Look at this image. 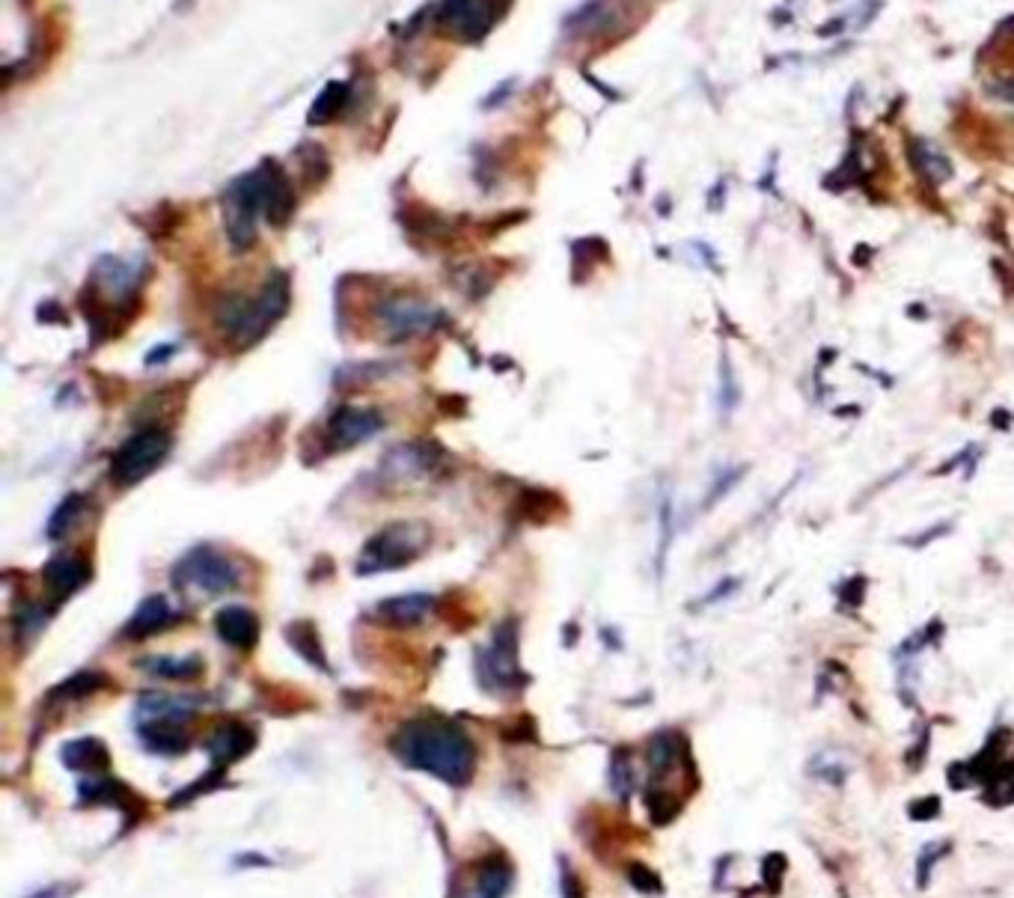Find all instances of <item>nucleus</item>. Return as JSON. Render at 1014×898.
Returning a JSON list of instances; mask_svg holds the SVG:
<instances>
[{"instance_id": "nucleus-33", "label": "nucleus", "mask_w": 1014, "mask_h": 898, "mask_svg": "<svg viewBox=\"0 0 1014 898\" xmlns=\"http://www.w3.org/2000/svg\"><path fill=\"white\" fill-rule=\"evenodd\" d=\"M952 845L949 842H928V845H922V851L916 854V887L919 890H925L928 887V881H931V869L946 857V851H949Z\"/></svg>"}, {"instance_id": "nucleus-24", "label": "nucleus", "mask_w": 1014, "mask_h": 898, "mask_svg": "<svg viewBox=\"0 0 1014 898\" xmlns=\"http://www.w3.org/2000/svg\"><path fill=\"white\" fill-rule=\"evenodd\" d=\"M286 637H289L292 649H295L304 661H310L313 667H319L322 673H328L325 649H322L319 634H316V628H313L310 622H295V625H289V628H286Z\"/></svg>"}, {"instance_id": "nucleus-47", "label": "nucleus", "mask_w": 1014, "mask_h": 898, "mask_svg": "<svg viewBox=\"0 0 1014 898\" xmlns=\"http://www.w3.org/2000/svg\"><path fill=\"white\" fill-rule=\"evenodd\" d=\"M232 863H235L238 869H244V866H271V860H268V857H262V854H253V851H247V854H238Z\"/></svg>"}, {"instance_id": "nucleus-15", "label": "nucleus", "mask_w": 1014, "mask_h": 898, "mask_svg": "<svg viewBox=\"0 0 1014 898\" xmlns=\"http://www.w3.org/2000/svg\"><path fill=\"white\" fill-rule=\"evenodd\" d=\"M140 265H131L125 259H116V256H102V262L96 265V286L102 292H108L111 298L116 301H128L140 283Z\"/></svg>"}, {"instance_id": "nucleus-31", "label": "nucleus", "mask_w": 1014, "mask_h": 898, "mask_svg": "<svg viewBox=\"0 0 1014 898\" xmlns=\"http://www.w3.org/2000/svg\"><path fill=\"white\" fill-rule=\"evenodd\" d=\"M105 681H108V678L102 673H78L72 675L69 681L57 684V690L51 693V699H78V696H87V693L102 690Z\"/></svg>"}, {"instance_id": "nucleus-39", "label": "nucleus", "mask_w": 1014, "mask_h": 898, "mask_svg": "<svg viewBox=\"0 0 1014 898\" xmlns=\"http://www.w3.org/2000/svg\"><path fill=\"white\" fill-rule=\"evenodd\" d=\"M221 777H224V768H218V771H215V774H209V777H203V780H197V786H194V788H185V791H182V794H176V797H173V803H170V806H173V809H179V806H185V803H188V800H197V797H200V794H206V791H209V788H215V786H218V780H221Z\"/></svg>"}, {"instance_id": "nucleus-7", "label": "nucleus", "mask_w": 1014, "mask_h": 898, "mask_svg": "<svg viewBox=\"0 0 1014 898\" xmlns=\"http://www.w3.org/2000/svg\"><path fill=\"white\" fill-rule=\"evenodd\" d=\"M476 673L485 690H521L524 687V673L518 667V625L509 619L506 625L497 628L491 649L479 652Z\"/></svg>"}, {"instance_id": "nucleus-40", "label": "nucleus", "mask_w": 1014, "mask_h": 898, "mask_svg": "<svg viewBox=\"0 0 1014 898\" xmlns=\"http://www.w3.org/2000/svg\"><path fill=\"white\" fill-rule=\"evenodd\" d=\"M741 586V580L738 577H726V580H720L708 595H702L696 604L699 607H711V604H717V601H723V598H729V595H735V589Z\"/></svg>"}, {"instance_id": "nucleus-25", "label": "nucleus", "mask_w": 1014, "mask_h": 898, "mask_svg": "<svg viewBox=\"0 0 1014 898\" xmlns=\"http://www.w3.org/2000/svg\"><path fill=\"white\" fill-rule=\"evenodd\" d=\"M140 667L146 673L158 675V678H167V681H188V678L203 673V661L197 655H188V658H149V661H140Z\"/></svg>"}, {"instance_id": "nucleus-43", "label": "nucleus", "mask_w": 1014, "mask_h": 898, "mask_svg": "<svg viewBox=\"0 0 1014 898\" xmlns=\"http://www.w3.org/2000/svg\"><path fill=\"white\" fill-rule=\"evenodd\" d=\"M863 592H866V577H851L845 580V586L839 589V595L845 601H851V607H860L863 604Z\"/></svg>"}, {"instance_id": "nucleus-10", "label": "nucleus", "mask_w": 1014, "mask_h": 898, "mask_svg": "<svg viewBox=\"0 0 1014 898\" xmlns=\"http://www.w3.org/2000/svg\"><path fill=\"white\" fill-rule=\"evenodd\" d=\"M384 420L369 411V408H351V405H342L337 414L331 417L328 423V435H331V447L337 449H348L369 441L375 432H381Z\"/></svg>"}, {"instance_id": "nucleus-21", "label": "nucleus", "mask_w": 1014, "mask_h": 898, "mask_svg": "<svg viewBox=\"0 0 1014 898\" xmlns=\"http://www.w3.org/2000/svg\"><path fill=\"white\" fill-rule=\"evenodd\" d=\"M60 759H63V765L72 768V771H93V768L99 771V768H108V762H111L105 744L96 741V738H75V741H66L63 750H60Z\"/></svg>"}, {"instance_id": "nucleus-17", "label": "nucleus", "mask_w": 1014, "mask_h": 898, "mask_svg": "<svg viewBox=\"0 0 1014 898\" xmlns=\"http://www.w3.org/2000/svg\"><path fill=\"white\" fill-rule=\"evenodd\" d=\"M512 887V866L503 857L482 860L476 869L473 884L458 898H503Z\"/></svg>"}, {"instance_id": "nucleus-42", "label": "nucleus", "mask_w": 1014, "mask_h": 898, "mask_svg": "<svg viewBox=\"0 0 1014 898\" xmlns=\"http://www.w3.org/2000/svg\"><path fill=\"white\" fill-rule=\"evenodd\" d=\"M952 530V524L946 521V524H934V527H928L925 533H919V536H910V539H902L904 545L907 548H925L928 542H934V539H940V536H946Z\"/></svg>"}, {"instance_id": "nucleus-49", "label": "nucleus", "mask_w": 1014, "mask_h": 898, "mask_svg": "<svg viewBox=\"0 0 1014 898\" xmlns=\"http://www.w3.org/2000/svg\"><path fill=\"white\" fill-rule=\"evenodd\" d=\"M994 423H997V429H1009L1012 426V417L1006 414V411H994V417H991Z\"/></svg>"}, {"instance_id": "nucleus-46", "label": "nucleus", "mask_w": 1014, "mask_h": 898, "mask_svg": "<svg viewBox=\"0 0 1014 898\" xmlns=\"http://www.w3.org/2000/svg\"><path fill=\"white\" fill-rule=\"evenodd\" d=\"M563 896L565 898H583V887H580L577 875H574V872H568L565 866H563Z\"/></svg>"}, {"instance_id": "nucleus-29", "label": "nucleus", "mask_w": 1014, "mask_h": 898, "mask_svg": "<svg viewBox=\"0 0 1014 898\" xmlns=\"http://www.w3.org/2000/svg\"><path fill=\"white\" fill-rule=\"evenodd\" d=\"M81 506H84V497L81 494H69L57 509H54V515H51V521H48V539H63L66 536V530L75 524V518H78V512H81Z\"/></svg>"}, {"instance_id": "nucleus-6", "label": "nucleus", "mask_w": 1014, "mask_h": 898, "mask_svg": "<svg viewBox=\"0 0 1014 898\" xmlns=\"http://www.w3.org/2000/svg\"><path fill=\"white\" fill-rule=\"evenodd\" d=\"M170 455V435L161 429H143L113 452L111 479L116 485H137L158 470Z\"/></svg>"}, {"instance_id": "nucleus-22", "label": "nucleus", "mask_w": 1014, "mask_h": 898, "mask_svg": "<svg viewBox=\"0 0 1014 898\" xmlns=\"http://www.w3.org/2000/svg\"><path fill=\"white\" fill-rule=\"evenodd\" d=\"M140 714L146 720H173L182 723L194 714V702L191 699H179V696H164V693H146L140 696Z\"/></svg>"}, {"instance_id": "nucleus-19", "label": "nucleus", "mask_w": 1014, "mask_h": 898, "mask_svg": "<svg viewBox=\"0 0 1014 898\" xmlns=\"http://www.w3.org/2000/svg\"><path fill=\"white\" fill-rule=\"evenodd\" d=\"M907 155H910V164L913 170L928 182V185H943L952 179V161L928 140H910L907 146Z\"/></svg>"}, {"instance_id": "nucleus-1", "label": "nucleus", "mask_w": 1014, "mask_h": 898, "mask_svg": "<svg viewBox=\"0 0 1014 898\" xmlns=\"http://www.w3.org/2000/svg\"><path fill=\"white\" fill-rule=\"evenodd\" d=\"M390 750L408 768L426 771L450 786H467L476 771V747L464 729L441 717H417L396 729Z\"/></svg>"}, {"instance_id": "nucleus-36", "label": "nucleus", "mask_w": 1014, "mask_h": 898, "mask_svg": "<svg viewBox=\"0 0 1014 898\" xmlns=\"http://www.w3.org/2000/svg\"><path fill=\"white\" fill-rule=\"evenodd\" d=\"M744 473H747V467L744 464H738V467H729V470H720L717 476H714V485L708 488V500H705V509H711L717 500H723L741 479H744Z\"/></svg>"}, {"instance_id": "nucleus-38", "label": "nucleus", "mask_w": 1014, "mask_h": 898, "mask_svg": "<svg viewBox=\"0 0 1014 898\" xmlns=\"http://www.w3.org/2000/svg\"><path fill=\"white\" fill-rule=\"evenodd\" d=\"M670 542H673V503H670V500H664V506H661V545H658V571H664V560H667Z\"/></svg>"}, {"instance_id": "nucleus-3", "label": "nucleus", "mask_w": 1014, "mask_h": 898, "mask_svg": "<svg viewBox=\"0 0 1014 898\" xmlns=\"http://www.w3.org/2000/svg\"><path fill=\"white\" fill-rule=\"evenodd\" d=\"M429 548V530L414 521H396L384 527L378 536H372L363 548V557L357 562L360 574L375 571H396L414 562Z\"/></svg>"}, {"instance_id": "nucleus-18", "label": "nucleus", "mask_w": 1014, "mask_h": 898, "mask_svg": "<svg viewBox=\"0 0 1014 898\" xmlns=\"http://www.w3.org/2000/svg\"><path fill=\"white\" fill-rule=\"evenodd\" d=\"M438 461L435 449L423 447H396L381 464L384 476L390 479H411V476H426Z\"/></svg>"}, {"instance_id": "nucleus-5", "label": "nucleus", "mask_w": 1014, "mask_h": 898, "mask_svg": "<svg viewBox=\"0 0 1014 898\" xmlns=\"http://www.w3.org/2000/svg\"><path fill=\"white\" fill-rule=\"evenodd\" d=\"M375 319L390 339H408L432 334L435 328H441L444 310L417 295H390L378 304Z\"/></svg>"}, {"instance_id": "nucleus-14", "label": "nucleus", "mask_w": 1014, "mask_h": 898, "mask_svg": "<svg viewBox=\"0 0 1014 898\" xmlns=\"http://www.w3.org/2000/svg\"><path fill=\"white\" fill-rule=\"evenodd\" d=\"M42 577H45V586H48L57 598H69V595H75L81 586L90 583L93 568H90V562L81 560V557H57V560H51L45 565Z\"/></svg>"}, {"instance_id": "nucleus-23", "label": "nucleus", "mask_w": 1014, "mask_h": 898, "mask_svg": "<svg viewBox=\"0 0 1014 898\" xmlns=\"http://www.w3.org/2000/svg\"><path fill=\"white\" fill-rule=\"evenodd\" d=\"M681 750H684V741L678 738L676 732H658V735L649 741V750H646L652 777L670 774V771L678 765V759H681Z\"/></svg>"}, {"instance_id": "nucleus-8", "label": "nucleus", "mask_w": 1014, "mask_h": 898, "mask_svg": "<svg viewBox=\"0 0 1014 898\" xmlns=\"http://www.w3.org/2000/svg\"><path fill=\"white\" fill-rule=\"evenodd\" d=\"M173 583L182 589H203L206 595H224L235 583H238V568L226 560L221 551L200 545L194 551H188L182 560L173 568Z\"/></svg>"}, {"instance_id": "nucleus-12", "label": "nucleus", "mask_w": 1014, "mask_h": 898, "mask_svg": "<svg viewBox=\"0 0 1014 898\" xmlns=\"http://www.w3.org/2000/svg\"><path fill=\"white\" fill-rule=\"evenodd\" d=\"M215 631H218V637L224 640L226 646L250 649V646H256V640H259V619H256L253 610L232 604V607L218 610V616H215Z\"/></svg>"}, {"instance_id": "nucleus-45", "label": "nucleus", "mask_w": 1014, "mask_h": 898, "mask_svg": "<svg viewBox=\"0 0 1014 898\" xmlns=\"http://www.w3.org/2000/svg\"><path fill=\"white\" fill-rule=\"evenodd\" d=\"M75 893V887L72 884H51V887H45V890H36V893H30L27 898H69Z\"/></svg>"}, {"instance_id": "nucleus-4", "label": "nucleus", "mask_w": 1014, "mask_h": 898, "mask_svg": "<svg viewBox=\"0 0 1014 898\" xmlns=\"http://www.w3.org/2000/svg\"><path fill=\"white\" fill-rule=\"evenodd\" d=\"M244 197L256 206V212L268 221L271 226L289 224L292 209H295V194L289 188V179L283 176V170L274 161L259 164L256 170L244 173L235 182Z\"/></svg>"}, {"instance_id": "nucleus-28", "label": "nucleus", "mask_w": 1014, "mask_h": 898, "mask_svg": "<svg viewBox=\"0 0 1014 898\" xmlns=\"http://www.w3.org/2000/svg\"><path fill=\"white\" fill-rule=\"evenodd\" d=\"M345 102H348V87L345 84H328L322 90V96L316 99L313 111H310V122L313 125H322V122H331L334 116L345 111Z\"/></svg>"}, {"instance_id": "nucleus-11", "label": "nucleus", "mask_w": 1014, "mask_h": 898, "mask_svg": "<svg viewBox=\"0 0 1014 898\" xmlns=\"http://www.w3.org/2000/svg\"><path fill=\"white\" fill-rule=\"evenodd\" d=\"M253 747H256V735H253V729H247L241 723H224L221 729L212 732V738L206 744V750H209V756L218 768H226V765L244 759Z\"/></svg>"}, {"instance_id": "nucleus-32", "label": "nucleus", "mask_w": 1014, "mask_h": 898, "mask_svg": "<svg viewBox=\"0 0 1014 898\" xmlns=\"http://www.w3.org/2000/svg\"><path fill=\"white\" fill-rule=\"evenodd\" d=\"M806 774L815 777V780H821V783L842 786L848 780V765L842 759H836V756H812Z\"/></svg>"}, {"instance_id": "nucleus-37", "label": "nucleus", "mask_w": 1014, "mask_h": 898, "mask_svg": "<svg viewBox=\"0 0 1014 898\" xmlns=\"http://www.w3.org/2000/svg\"><path fill=\"white\" fill-rule=\"evenodd\" d=\"M628 881H631V887H634V890H640L643 896H661V893H664V887H661V878H658L652 869L640 866V863H634V866L628 869Z\"/></svg>"}, {"instance_id": "nucleus-48", "label": "nucleus", "mask_w": 1014, "mask_h": 898, "mask_svg": "<svg viewBox=\"0 0 1014 898\" xmlns=\"http://www.w3.org/2000/svg\"><path fill=\"white\" fill-rule=\"evenodd\" d=\"M170 354H173V345H158V348H155V351H152V354L146 357V363H149V366H155V363L167 360Z\"/></svg>"}, {"instance_id": "nucleus-26", "label": "nucleus", "mask_w": 1014, "mask_h": 898, "mask_svg": "<svg viewBox=\"0 0 1014 898\" xmlns=\"http://www.w3.org/2000/svg\"><path fill=\"white\" fill-rule=\"evenodd\" d=\"M985 803H991L994 809H1003L1014 803V756L1003 759L988 777H985Z\"/></svg>"}, {"instance_id": "nucleus-9", "label": "nucleus", "mask_w": 1014, "mask_h": 898, "mask_svg": "<svg viewBox=\"0 0 1014 898\" xmlns=\"http://www.w3.org/2000/svg\"><path fill=\"white\" fill-rule=\"evenodd\" d=\"M438 21L452 36L476 42L494 24V0H444Z\"/></svg>"}, {"instance_id": "nucleus-30", "label": "nucleus", "mask_w": 1014, "mask_h": 898, "mask_svg": "<svg viewBox=\"0 0 1014 898\" xmlns=\"http://www.w3.org/2000/svg\"><path fill=\"white\" fill-rule=\"evenodd\" d=\"M717 402H720V414H732L741 402V387L732 369V360L723 354L720 360V387H717Z\"/></svg>"}, {"instance_id": "nucleus-2", "label": "nucleus", "mask_w": 1014, "mask_h": 898, "mask_svg": "<svg viewBox=\"0 0 1014 898\" xmlns=\"http://www.w3.org/2000/svg\"><path fill=\"white\" fill-rule=\"evenodd\" d=\"M286 310H289V280L286 274H271L259 295L226 298L218 310V322L235 348H250L268 334L274 322L283 319Z\"/></svg>"}, {"instance_id": "nucleus-34", "label": "nucleus", "mask_w": 1014, "mask_h": 898, "mask_svg": "<svg viewBox=\"0 0 1014 898\" xmlns=\"http://www.w3.org/2000/svg\"><path fill=\"white\" fill-rule=\"evenodd\" d=\"M48 625V610L39 607V604H24L15 616V637L18 640H27L33 634H39L42 628Z\"/></svg>"}, {"instance_id": "nucleus-27", "label": "nucleus", "mask_w": 1014, "mask_h": 898, "mask_svg": "<svg viewBox=\"0 0 1014 898\" xmlns=\"http://www.w3.org/2000/svg\"><path fill=\"white\" fill-rule=\"evenodd\" d=\"M78 797H81V803H119V806L125 800H134V794L122 786L119 780H108V777L84 780L78 786Z\"/></svg>"}, {"instance_id": "nucleus-20", "label": "nucleus", "mask_w": 1014, "mask_h": 898, "mask_svg": "<svg viewBox=\"0 0 1014 898\" xmlns=\"http://www.w3.org/2000/svg\"><path fill=\"white\" fill-rule=\"evenodd\" d=\"M140 741H143L146 750H152L158 756H182L191 744L185 729L173 720H149L140 729Z\"/></svg>"}, {"instance_id": "nucleus-44", "label": "nucleus", "mask_w": 1014, "mask_h": 898, "mask_svg": "<svg viewBox=\"0 0 1014 898\" xmlns=\"http://www.w3.org/2000/svg\"><path fill=\"white\" fill-rule=\"evenodd\" d=\"M988 93H991L994 99H1000V102H1009V105H1014V78H1003V81H994V84H988Z\"/></svg>"}, {"instance_id": "nucleus-16", "label": "nucleus", "mask_w": 1014, "mask_h": 898, "mask_svg": "<svg viewBox=\"0 0 1014 898\" xmlns=\"http://www.w3.org/2000/svg\"><path fill=\"white\" fill-rule=\"evenodd\" d=\"M435 595L429 592H411V595H399V598H387L378 604V616L390 625H399V628H408V625H417L423 622L426 616H432L435 610Z\"/></svg>"}, {"instance_id": "nucleus-13", "label": "nucleus", "mask_w": 1014, "mask_h": 898, "mask_svg": "<svg viewBox=\"0 0 1014 898\" xmlns=\"http://www.w3.org/2000/svg\"><path fill=\"white\" fill-rule=\"evenodd\" d=\"M173 622H176V613H173L170 601H167L164 595H149V598L134 610V616L128 619V625H125L122 634H125L128 640H146V637L164 631V628L173 625Z\"/></svg>"}, {"instance_id": "nucleus-35", "label": "nucleus", "mask_w": 1014, "mask_h": 898, "mask_svg": "<svg viewBox=\"0 0 1014 898\" xmlns=\"http://www.w3.org/2000/svg\"><path fill=\"white\" fill-rule=\"evenodd\" d=\"M610 780H613V791L619 794V800H628V797H631V791H634V768H631V759H628L625 753H616V756H613Z\"/></svg>"}, {"instance_id": "nucleus-41", "label": "nucleus", "mask_w": 1014, "mask_h": 898, "mask_svg": "<svg viewBox=\"0 0 1014 898\" xmlns=\"http://www.w3.org/2000/svg\"><path fill=\"white\" fill-rule=\"evenodd\" d=\"M907 815L916 818V821H931V818H937V815H940V797H925V800L910 803Z\"/></svg>"}]
</instances>
